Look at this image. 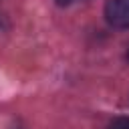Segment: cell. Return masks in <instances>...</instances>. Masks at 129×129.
<instances>
[{"label":"cell","instance_id":"cell-1","mask_svg":"<svg viewBox=\"0 0 129 129\" xmlns=\"http://www.w3.org/2000/svg\"><path fill=\"white\" fill-rule=\"evenodd\" d=\"M105 20L113 28H129V0H107Z\"/></svg>","mask_w":129,"mask_h":129},{"label":"cell","instance_id":"cell-2","mask_svg":"<svg viewBox=\"0 0 129 129\" xmlns=\"http://www.w3.org/2000/svg\"><path fill=\"white\" fill-rule=\"evenodd\" d=\"M109 129H129V117H117L109 125Z\"/></svg>","mask_w":129,"mask_h":129},{"label":"cell","instance_id":"cell-3","mask_svg":"<svg viewBox=\"0 0 129 129\" xmlns=\"http://www.w3.org/2000/svg\"><path fill=\"white\" fill-rule=\"evenodd\" d=\"M58 6H69V4H73V2H77V0H54Z\"/></svg>","mask_w":129,"mask_h":129},{"label":"cell","instance_id":"cell-4","mask_svg":"<svg viewBox=\"0 0 129 129\" xmlns=\"http://www.w3.org/2000/svg\"><path fill=\"white\" fill-rule=\"evenodd\" d=\"M125 58H127V62H129V48H127V52H125Z\"/></svg>","mask_w":129,"mask_h":129}]
</instances>
